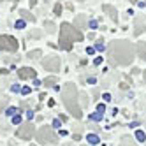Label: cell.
Returning <instances> with one entry per match:
<instances>
[{"label": "cell", "mask_w": 146, "mask_h": 146, "mask_svg": "<svg viewBox=\"0 0 146 146\" xmlns=\"http://www.w3.org/2000/svg\"><path fill=\"white\" fill-rule=\"evenodd\" d=\"M109 64L113 67L130 65L134 60V46L130 40H113L109 44Z\"/></svg>", "instance_id": "6da1fadb"}, {"label": "cell", "mask_w": 146, "mask_h": 146, "mask_svg": "<svg viewBox=\"0 0 146 146\" xmlns=\"http://www.w3.org/2000/svg\"><path fill=\"white\" fill-rule=\"evenodd\" d=\"M62 100H64L67 111L76 120H79L83 116V111H81L79 104H78V88H76L74 83H65L64 90H62Z\"/></svg>", "instance_id": "7a4b0ae2"}, {"label": "cell", "mask_w": 146, "mask_h": 146, "mask_svg": "<svg viewBox=\"0 0 146 146\" xmlns=\"http://www.w3.org/2000/svg\"><path fill=\"white\" fill-rule=\"evenodd\" d=\"M78 40H83V34L78 27H72L70 23H62V28H60V48L65 49V51H70L72 49V44Z\"/></svg>", "instance_id": "3957f363"}, {"label": "cell", "mask_w": 146, "mask_h": 146, "mask_svg": "<svg viewBox=\"0 0 146 146\" xmlns=\"http://www.w3.org/2000/svg\"><path fill=\"white\" fill-rule=\"evenodd\" d=\"M37 143H40V144H56V135L49 127H40L37 130Z\"/></svg>", "instance_id": "277c9868"}, {"label": "cell", "mask_w": 146, "mask_h": 146, "mask_svg": "<svg viewBox=\"0 0 146 146\" xmlns=\"http://www.w3.org/2000/svg\"><path fill=\"white\" fill-rule=\"evenodd\" d=\"M16 135L19 139H25V141H28V139H32V135H34V125L32 123H19V129L16 130Z\"/></svg>", "instance_id": "5b68a950"}, {"label": "cell", "mask_w": 146, "mask_h": 146, "mask_svg": "<svg viewBox=\"0 0 146 146\" xmlns=\"http://www.w3.org/2000/svg\"><path fill=\"white\" fill-rule=\"evenodd\" d=\"M0 49L5 51H16L18 49V40L11 35H0Z\"/></svg>", "instance_id": "8992f818"}, {"label": "cell", "mask_w": 146, "mask_h": 146, "mask_svg": "<svg viewBox=\"0 0 146 146\" xmlns=\"http://www.w3.org/2000/svg\"><path fill=\"white\" fill-rule=\"evenodd\" d=\"M42 67L49 72H58L60 70V58L55 56V55H51L48 58H42Z\"/></svg>", "instance_id": "52a82bcc"}, {"label": "cell", "mask_w": 146, "mask_h": 146, "mask_svg": "<svg viewBox=\"0 0 146 146\" xmlns=\"http://www.w3.org/2000/svg\"><path fill=\"white\" fill-rule=\"evenodd\" d=\"M146 30V16H137L134 21V35H141Z\"/></svg>", "instance_id": "ba28073f"}, {"label": "cell", "mask_w": 146, "mask_h": 146, "mask_svg": "<svg viewBox=\"0 0 146 146\" xmlns=\"http://www.w3.org/2000/svg\"><path fill=\"white\" fill-rule=\"evenodd\" d=\"M18 76H19V79H34V78H37V72L32 67H21L18 70Z\"/></svg>", "instance_id": "9c48e42d"}, {"label": "cell", "mask_w": 146, "mask_h": 146, "mask_svg": "<svg viewBox=\"0 0 146 146\" xmlns=\"http://www.w3.org/2000/svg\"><path fill=\"white\" fill-rule=\"evenodd\" d=\"M104 13H108V14L111 16L113 21H118V11H116L113 5H104Z\"/></svg>", "instance_id": "30bf717a"}, {"label": "cell", "mask_w": 146, "mask_h": 146, "mask_svg": "<svg viewBox=\"0 0 146 146\" xmlns=\"http://www.w3.org/2000/svg\"><path fill=\"white\" fill-rule=\"evenodd\" d=\"M135 51H137V56H139L141 60L146 62V42H139V44H137V49H135Z\"/></svg>", "instance_id": "8fae6325"}, {"label": "cell", "mask_w": 146, "mask_h": 146, "mask_svg": "<svg viewBox=\"0 0 146 146\" xmlns=\"http://www.w3.org/2000/svg\"><path fill=\"white\" fill-rule=\"evenodd\" d=\"M19 16H21L25 21H35V16H32V13H28L27 9H19Z\"/></svg>", "instance_id": "7c38bea8"}, {"label": "cell", "mask_w": 146, "mask_h": 146, "mask_svg": "<svg viewBox=\"0 0 146 146\" xmlns=\"http://www.w3.org/2000/svg\"><path fill=\"white\" fill-rule=\"evenodd\" d=\"M76 27H78L79 30L86 27V18H85V14H79V16L76 18Z\"/></svg>", "instance_id": "4fadbf2b"}, {"label": "cell", "mask_w": 146, "mask_h": 146, "mask_svg": "<svg viewBox=\"0 0 146 146\" xmlns=\"http://www.w3.org/2000/svg\"><path fill=\"white\" fill-rule=\"evenodd\" d=\"M86 141L90 143V144H99L100 143V137L97 134H88V137H86Z\"/></svg>", "instance_id": "5bb4252c"}, {"label": "cell", "mask_w": 146, "mask_h": 146, "mask_svg": "<svg viewBox=\"0 0 146 146\" xmlns=\"http://www.w3.org/2000/svg\"><path fill=\"white\" fill-rule=\"evenodd\" d=\"M39 56H42V51H40V49H35V51H30V53H28V58L30 60L39 58Z\"/></svg>", "instance_id": "9a60e30c"}, {"label": "cell", "mask_w": 146, "mask_h": 146, "mask_svg": "<svg viewBox=\"0 0 146 146\" xmlns=\"http://www.w3.org/2000/svg\"><path fill=\"white\" fill-rule=\"evenodd\" d=\"M135 139H137L139 143H144L146 141V134L143 130H137V132H135Z\"/></svg>", "instance_id": "2e32d148"}, {"label": "cell", "mask_w": 146, "mask_h": 146, "mask_svg": "<svg viewBox=\"0 0 146 146\" xmlns=\"http://www.w3.org/2000/svg\"><path fill=\"white\" fill-rule=\"evenodd\" d=\"M7 97H4V95H0V113H2L4 109H5V106H7Z\"/></svg>", "instance_id": "e0dca14e"}, {"label": "cell", "mask_w": 146, "mask_h": 146, "mask_svg": "<svg viewBox=\"0 0 146 146\" xmlns=\"http://www.w3.org/2000/svg\"><path fill=\"white\" fill-rule=\"evenodd\" d=\"M90 120H93V121H100V120H102V113H99V111H97V113H92V114H90Z\"/></svg>", "instance_id": "ac0fdd59"}, {"label": "cell", "mask_w": 146, "mask_h": 146, "mask_svg": "<svg viewBox=\"0 0 146 146\" xmlns=\"http://www.w3.org/2000/svg\"><path fill=\"white\" fill-rule=\"evenodd\" d=\"M44 85H46V86H55V85H56V78H46Z\"/></svg>", "instance_id": "d6986e66"}, {"label": "cell", "mask_w": 146, "mask_h": 146, "mask_svg": "<svg viewBox=\"0 0 146 146\" xmlns=\"http://www.w3.org/2000/svg\"><path fill=\"white\" fill-rule=\"evenodd\" d=\"M18 111H21V109H18V108H7V109H5V114H9V116H14Z\"/></svg>", "instance_id": "ffe728a7"}, {"label": "cell", "mask_w": 146, "mask_h": 146, "mask_svg": "<svg viewBox=\"0 0 146 146\" xmlns=\"http://www.w3.org/2000/svg\"><path fill=\"white\" fill-rule=\"evenodd\" d=\"M95 49H97V51H102V49H104V39H97V42H95Z\"/></svg>", "instance_id": "44dd1931"}, {"label": "cell", "mask_w": 146, "mask_h": 146, "mask_svg": "<svg viewBox=\"0 0 146 146\" xmlns=\"http://www.w3.org/2000/svg\"><path fill=\"white\" fill-rule=\"evenodd\" d=\"M13 123H14V125H19V123H21V113L16 114V116H13Z\"/></svg>", "instance_id": "7402d4cb"}, {"label": "cell", "mask_w": 146, "mask_h": 146, "mask_svg": "<svg viewBox=\"0 0 146 146\" xmlns=\"http://www.w3.org/2000/svg\"><path fill=\"white\" fill-rule=\"evenodd\" d=\"M14 27H16L18 30H19V28H25V19H18V21H16V25H14Z\"/></svg>", "instance_id": "603a6c76"}, {"label": "cell", "mask_w": 146, "mask_h": 146, "mask_svg": "<svg viewBox=\"0 0 146 146\" xmlns=\"http://www.w3.org/2000/svg\"><path fill=\"white\" fill-rule=\"evenodd\" d=\"M46 28H48V32H55V23L46 21Z\"/></svg>", "instance_id": "cb8c5ba5"}, {"label": "cell", "mask_w": 146, "mask_h": 146, "mask_svg": "<svg viewBox=\"0 0 146 146\" xmlns=\"http://www.w3.org/2000/svg\"><path fill=\"white\" fill-rule=\"evenodd\" d=\"M55 14H56V16H60V14H62V4H60V2L55 5Z\"/></svg>", "instance_id": "d4e9b609"}, {"label": "cell", "mask_w": 146, "mask_h": 146, "mask_svg": "<svg viewBox=\"0 0 146 146\" xmlns=\"http://www.w3.org/2000/svg\"><path fill=\"white\" fill-rule=\"evenodd\" d=\"M30 92H32V88H30V86H23V88H21V93H23V95H28Z\"/></svg>", "instance_id": "484cf974"}, {"label": "cell", "mask_w": 146, "mask_h": 146, "mask_svg": "<svg viewBox=\"0 0 146 146\" xmlns=\"http://www.w3.org/2000/svg\"><path fill=\"white\" fill-rule=\"evenodd\" d=\"M88 25H90V28H97V27H99V23L95 21V19H92V21H90Z\"/></svg>", "instance_id": "4316f807"}, {"label": "cell", "mask_w": 146, "mask_h": 146, "mask_svg": "<svg viewBox=\"0 0 146 146\" xmlns=\"http://www.w3.org/2000/svg\"><path fill=\"white\" fill-rule=\"evenodd\" d=\"M97 111H99V113H104V111H106V106H104V104H99V106H97Z\"/></svg>", "instance_id": "83f0119b"}, {"label": "cell", "mask_w": 146, "mask_h": 146, "mask_svg": "<svg viewBox=\"0 0 146 146\" xmlns=\"http://www.w3.org/2000/svg\"><path fill=\"white\" fill-rule=\"evenodd\" d=\"M93 64H95V65H100V64H102V58H100V56L95 58V60H93Z\"/></svg>", "instance_id": "f1b7e54d"}, {"label": "cell", "mask_w": 146, "mask_h": 146, "mask_svg": "<svg viewBox=\"0 0 146 146\" xmlns=\"http://www.w3.org/2000/svg\"><path fill=\"white\" fill-rule=\"evenodd\" d=\"M93 51H95V48H92V46H88V48H86V53H88V55H92Z\"/></svg>", "instance_id": "f546056e"}, {"label": "cell", "mask_w": 146, "mask_h": 146, "mask_svg": "<svg viewBox=\"0 0 146 146\" xmlns=\"http://www.w3.org/2000/svg\"><path fill=\"white\" fill-rule=\"evenodd\" d=\"M53 127H55V129L60 127V120H55V121H53Z\"/></svg>", "instance_id": "4dcf8cb0"}, {"label": "cell", "mask_w": 146, "mask_h": 146, "mask_svg": "<svg viewBox=\"0 0 146 146\" xmlns=\"http://www.w3.org/2000/svg\"><path fill=\"white\" fill-rule=\"evenodd\" d=\"M11 90H13V92H19V86H18V85H13Z\"/></svg>", "instance_id": "1f68e13d"}, {"label": "cell", "mask_w": 146, "mask_h": 146, "mask_svg": "<svg viewBox=\"0 0 146 146\" xmlns=\"http://www.w3.org/2000/svg\"><path fill=\"white\" fill-rule=\"evenodd\" d=\"M104 100H111V95H109V93H104Z\"/></svg>", "instance_id": "d6a6232c"}, {"label": "cell", "mask_w": 146, "mask_h": 146, "mask_svg": "<svg viewBox=\"0 0 146 146\" xmlns=\"http://www.w3.org/2000/svg\"><path fill=\"white\" fill-rule=\"evenodd\" d=\"M28 2H30V5H35V4H37V0H28Z\"/></svg>", "instance_id": "836d02e7"}, {"label": "cell", "mask_w": 146, "mask_h": 146, "mask_svg": "<svg viewBox=\"0 0 146 146\" xmlns=\"http://www.w3.org/2000/svg\"><path fill=\"white\" fill-rule=\"evenodd\" d=\"M143 76H144V81H146V70H144V72H143Z\"/></svg>", "instance_id": "e575fe53"}, {"label": "cell", "mask_w": 146, "mask_h": 146, "mask_svg": "<svg viewBox=\"0 0 146 146\" xmlns=\"http://www.w3.org/2000/svg\"><path fill=\"white\" fill-rule=\"evenodd\" d=\"M78 2H83V0H78Z\"/></svg>", "instance_id": "d590c367"}, {"label": "cell", "mask_w": 146, "mask_h": 146, "mask_svg": "<svg viewBox=\"0 0 146 146\" xmlns=\"http://www.w3.org/2000/svg\"><path fill=\"white\" fill-rule=\"evenodd\" d=\"M0 2H2V0H0Z\"/></svg>", "instance_id": "8d00e7d4"}]
</instances>
